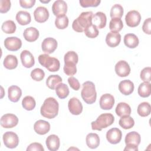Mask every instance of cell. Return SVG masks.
Segmentation results:
<instances>
[{
  "instance_id": "816d5d0a",
  "label": "cell",
  "mask_w": 151,
  "mask_h": 151,
  "mask_svg": "<svg viewBox=\"0 0 151 151\" xmlns=\"http://www.w3.org/2000/svg\"><path fill=\"white\" fill-rule=\"evenodd\" d=\"M35 0H21L19 1L20 6L24 8H31L35 3Z\"/></svg>"
},
{
  "instance_id": "d4e9b609",
  "label": "cell",
  "mask_w": 151,
  "mask_h": 151,
  "mask_svg": "<svg viewBox=\"0 0 151 151\" xmlns=\"http://www.w3.org/2000/svg\"><path fill=\"white\" fill-rule=\"evenodd\" d=\"M25 40L28 42L36 41L39 37V31L35 27H29L26 28L23 33Z\"/></svg>"
},
{
  "instance_id": "f1b7e54d",
  "label": "cell",
  "mask_w": 151,
  "mask_h": 151,
  "mask_svg": "<svg viewBox=\"0 0 151 151\" xmlns=\"http://www.w3.org/2000/svg\"><path fill=\"white\" fill-rule=\"evenodd\" d=\"M115 111L116 114L119 117L130 116L131 114V108L126 103L120 102L117 104Z\"/></svg>"
},
{
  "instance_id": "4316f807",
  "label": "cell",
  "mask_w": 151,
  "mask_h": 151,
  "mask_svg": "<svg viewBox=\"0 0 151 151\" xmlns=\"http://www.w3.org/2000/svg\"><path fill=\"white\" fill-rule=\"evenodd\" d=\"M16 20L21 25H26L31 21V17L29 12L24 11H19L16 14Z\"/></svg>"
},
{
  "instance_id": "7a4b0ae2",
  "label": "cell",
  "mask_w": 151,
  "mask_h": 151,
  "mask_svg": "<svg viewBox=\"0 0 151 151\" xmlns=\"http://www.w3.org/2000/svg\"><path fill=\"white\" fill-rule=\"evenodd\" d=\"M93 15L91 11L82 12L77 18L74 20L72 24L73 29L78 32H83L87 26L92 24Z\"/></svg>"
},
{
  "instance_id": "f6af8a7d",
  "label": "cell",
  "mask_w": 151,
  "mask_h": 151,
  "mask_svg": "<svg viewBox=\"0 0 151 151\" xmlns=\"http://www.w3.org/2000/svg\"><path fill=\"white\" fill-rule=\"evenodd\" d=\"M100 0H80L79 3L83 8L96 7L100 4Z\"/></svg>"
},
{
  "instance_id": "9a60e30c",
  "label": "cell",
  "mask_w": 151,
  "mask_h": 151,
  "mask_svg": "<svg viewBox=\"0 0 151 151\" xmlns=\"http://www.w3.org/2000/svg\"><path fill=\"white\" fill-rule=\"evenodd\" d=\"M114 97L109 93L103 94L100 99V107L103 110H110L114 104Z\"/></svg>"
},
{
  "instance_id": "603a6c76",
  "label": "cell",
  "mask_w": 151,
  "mask_h": 151,
  "mask_svg": "<svg viewBox=\"0 0 151 151\" xmlns=\"http://www.w3.org/2000/svg\"><path fill=\"white\" fill-rule=\"evenodd\" d=\"M45 143L48 150L56 151L59 149L60 145V139L55 134H51L46 139Z\"/></svg>"
},
{
  "instance_id": "8d00e7d4",
  "label": "cell",
  "mask_w": 151,
  "mask_h": 151,
  "mask_svg": "<svg viewBox=\"0 0 151 151\" xmlns=\"http://www.w3.org/2000/svg\"><path fill=\"white\" fill-rule=\"evenodd\" d=\"M22 105L24 109L27 110L31 111L32 110L36 105V102L35 99L30 96H25L22 101Z\"/></svg>"
},
{
  "instance_id": "9c48e42d",
  "label": "cell",
  "mask_w": 151,
  "mask_h": 151,
  "mask_svg": "<svg viewBox=\"0 0 151 151\" xmlns=\"http://www.w3.org/2000/svg\"><path fill=\"white\" fill-rule=\"evenodd\" d=\"M5 47L9 51H16L22 46L21 40L17 37H7L4 41Z\"/></svg>"
},
{
  "instance_id": "5b68a950",
  "label": "cell",
  "mask_w": 151,
  "mask_h": 151,
  "mask_svg": "<svg viewBox=\"0 0 151 151\" xmlns=\"http://www.w3.org/2000/svg\"><path fill=\"white\" fill-rule=\"evenodd\" d=\"M40 64L45 67L51 72H55L59 70L60 63L59 60L55 57H51L47 54H41L38 57Z\"/></svg>"
},
{
  "instance_id": "83f0119b",
  "label": "cell",
  "mask_w": 151,
  "mask_h": 151,
  "mask_svg": "<svg viewBox=\"0 0 151 151\" xmlns=\"http://www.w3.org/2000/svg\"><path fill=\"white\" fill-rule=\"evenodd\" d=\"M86 142L87 146L92 149L97 148L100 145V138L97 134L90 133H88L86 138Z\"/></svg>"
},
{
  "instance_id": "8992f818",
  "label": "cell",
  "mask_w": 151,
  "mask_h": 151,
  "mask_svg": "<svg viewBox=\"0 0 151 151\" xmlns=\"http://www.w3.org/2000/svg\"><path fill=\"white\" fill-rule=\"evenodd\" d=\"M4 144L9 149L15 148L19 143V137L18 135L13 132H6L2 136Z\"/></svg>"
},
{
  "instance_id": "52a82bcc",
  "label": "cell",
  "mask_w": 151,
  "mask_h": 151,
  "mask_svg": "<svg viewBox=\"0 0 151 151\" xmlns=\"http://www.w3.org/2000/svg\"><path fill=\"white\" fill-rule=\"evenodd\" d=\"M18 123V119L14 114L7 113L3 115L0 120V123L2 127L6 129L12 128L16 126Z\"/></svg>"
},
{
  "instance_id": "681fc988",
  "label": "cell",
  "mask_w": 151,
  "mask_h": 151,
  "mask_svg": "<svg viewBox=\"0 0 151 151\" xmlns=\"http://www.w3.org/2000/svg\"><path fill=\"white\" fill-rule=\"evenodd\" d=\"M142 30L145 33L148 35L151 34V18H148L147 19L145 20L142 26Z\"/></svg>"
},
{
  "instance_id": "7c38bea8",
  "label": "cell",
  "mask_w": 151,
  "mask_h": 151,
  "mask_svg": "<svg viewBox=\"0 0 151 151\" xmlns=\"http://www.w3.org/2000/svg\"><path fill=\"white\" fill-rule=\"evenodd\" d=\"M52 11L57 17L65 15L67 11V5L63 0L55 1L52 5Z\"/></svg>"
},
{
  "instance_id": "e575fe53",
  "label": "cell",
  "mask_w": 151,
  "mask_h": 151,
  "mask_svg": "<svg viewBox=\"0 0 151 151\" xmlns=\"http://www.w3.org/2000/svg\"><path fill=\"white\" fill-rule=\"evenodd\" d=\"M151 111V107L148 102H142L137 107V113L141 117L149 116Z\"/></svg>"
},
{
  "instance_id": "60d3db41",
  "label": "cell",
  "mask_w": 151,
  "mask_h": 151,
  "mask_svg": "<svg viewBox=\"0 0 151 151\" xmlns=\"http://www.w3.org/2000/svg\"><path fill=\"white\" fill-rule=\"evenodd\" d=\"M63 70L67 76H72L77 73L76 64L71 62H65Z\"/></svg>"
},
{
  "instance_id": "d6986e66",
  "label": "cell",
  "mask_w": 151,
  "mask_h": 151,
  "mask_svg": "<svg viewBox=\"0 0 151 151\" xmlns=\"http://www.w3.org/2000/svg\"><path fill=\"white\" fill-rule=\"evenodd\" d=\"M34 131L38 134L44 135L47 134L50 130V124L45 120H39L34 125Z\"/></svg>"
},
{
  "instance_id": "3957f363",
  "label": "cell",
  "mask_w": 151,
  "mask_h": 151,
  "mask_svg": "<svg viewBox=\"0 0 151 151\" xmlns=\"http://www.w3.org/2000/svg\"><path fill=\"white\" fill-rule=\"evenodd\" d=\"M81 96L83 100L88 104L94 103L97 98V93L94 84L90 81H87L82 85Z\"/></svg>"
},
{
  "instance_id": "4dcf8cb0",
  "label": "cell",
  "mask_w": 151,
  "mask_h": 151,
  "mask_svg": "<svg viewBox=\"0 0 151 151\" xmlns=\"http://www.w3.org/2000/svg\"><path fill=\"white\" fill-rule=\"evenodd\" d=\"M138 94L143 98L148 97L150 96L151 93V84L149 82H143L142 83L137 90Z\"/></svg>"
},
{
  "instance_id": "ffe728a7",
  "label": "cell",
  "mask_w": 151,
  "mask_h": 151,
  "mask_svg": "<svg viewBox=\"0 0 151 151\" xmlns=\"http://www.w3.org/2000/svg\"><path fill=\"white\" fill-rule=\"evenodd\" d=\"M124 141L126 146H138L141 141V137L137 132L133 131L126 135Z\"/></svg>"
},
{
  "instance_id": "836d02e7",
  "label": "cell",
  "mask_w": 151,
  "mask_h": 151,
  "mask_svg": "<svg viewBox=\"0 0 151 151\" xmlns=\"http://www.w3.org/2000/svg\"><path fill=\"white\" fill-rule=\"evenodd\" d=\"M55 93L60 99H64L68 96L70 91L67 85L61 83L56 87Z\"/></svg>"
},
{
  "instance_id": "ee69618b",
  "label": "cell",
  "mask_w": 151,
  "mask_h": 151,
  "mask_svg": "<svg viewBox=\"0 0 151 151\" xmlns=\"http://www.w3.org/2000/svg\"><path fill=\"white\" fill-rule=\"evenodd\" d=\"M64 63L65 62H71L74 63L75 64H77L78 61V57L77 54L73 51H68L65 55L64 58Z\"/></svg>"
},
{
  "instance_id": "7dc6e473",
  "label": "cell",
  "mask_w": 151,
  "mask_h": 151,
  "mask_svg": "<svg viewBox=\"0 0 151 151\" xmlns=\"http://www.w3.org/2000/svg\"><path fill=\"white\" fill-rule=\"evenodd\" d=\"M11 3L9 0H1L0 1V12L6 13L11 8Z\"/></svg>"
},
{
  "instance_id": "f35d334b",
  "label": "cell",
  "mask_w": 151,
  "mask_h": 151,
  "mask_svg": "<svg viewBox=\"0 0 151 151\" xmlns=\"http://www.w3.org/2000/svg\"><path fill=\"white\" fill-rule=\"evenodd\" d=\"M123 8L120 4L114 5L110 10V17L111 18H121L123 15Z\"/></svg>"
},
{
  "instance_id": "f5cc1de1",
  "label": "cell",
  "mask_w": 151,
  "mask_h": 151,
  "mask_svg": "<svg viewBox=\"0 0 151 151\" xmlns=\"http://www.w3.org/2000/svg\"><path fill=\"white\" fill-rule=\"evenodd\" d=\"M137 151L138 147L137 146H126L125 148L124 149V151Z\"/></svg>"
},
{
  "instance_id": "30bf717a",
  "label": "cell",
  "mask_w": 151,
  "mask_h": 151,
  "mask_svg": "<svg viewBox=\"0 0 151 151\" xmlns=\"http://www.w3.org/2000/svg\"><path fill=\"white\" fill-rule=\"evenodd\" d=\"M114 70L116 74L120 77H126L129 76L130 73V65L127 62L124 60L118 61L115 65Z\"/></svg>"
},
{
  "instance_id": "db71d44e",
  "label": "cell",
  "mask_w": 151,
  "mask_h": 151,
  "mask_svg": "<svg viewBox=\"0 0 151 151\" xmlns=\"http://www.w3.org/2000/svg\"><path fill=\"white\" fill-rule=\"evenodd\" d=\"M50 1H40L41 2H42V3H48Z\"/></svg>"
},
{
  "instance_id": "44dd1931",
  "label": "cell",
  "mask_w": 151,
  "mask_h": 151,
  "mask_svg": "<svg viewBox=\"0 0 151 151\" xmlns=\"http://www.w3.org/2000/svg\"><path fill=\"white\" fill-rule=\"evenodd\" d=\"M134 86L132 81L129 80H124L120 82L119 84V90L120 93L125 96L132 94L134 90Z\"/></svg>"
},
{
  "instance_id": "bcb514c9",
  "label": "cell",
  "mask_w": 151,
  "mask_h": 151,
  "mask_svg": "<svg viewBox=\"0 0 151 151\" xmlns=\"http://www.w3.org/2000/svg\"><path fill=\"white\" fill-rule=\"evenodd\" d=\"M140 78L145 82H150L151 77V68L150 67L144 68L140 72Z\"/></svg>"
},
{
  "instance_id": "7402d4cb",
  "label": "cell",
  "mask_w": 151,
  "mask_h": 151,
  "mask_svg": "<svg viewBox=\"0 0 151 151\" xmlns=\"http://www.w3.org/2000/svg\"><path fill=\"white\" fill-rule=\"evenodd\" d=\"M121 41V35L119 32H109L106 37V42L110 47H116Z\"/></svg>"
},
{
  "instance_id": "d6a6232c",
  "label": "cell",
  "mask_w": 151,
  "mask_h": 151,
  "mask_svg": "<svg viewBox=\"0 0 151 151\" xmlns=\"http://www.w3.org/2000/svg\"><path fill=\"white\" fill-rule=\"evenodd\" d=\"M119 124L124 129H130L134 125V121L131 116H124L120 119Z\"/></svg>"
},
{
  "instance_id": "74e56055",
  "label": "cell",
  "mask_w": 151,
  "mask_h": 151,
  "mask_svg": "<svg viewBox=\"0 0 151 151\" xmlns=\"http://www.w3.org/2000/svg\"><path fill=\"white\" fill-rule=\"evenodd\" d=\"M1 28L6 34H13L15 32L17 27L13 21L7 20L2 24Z\"/></svg>"
},
{
  "instance_id": "ba28073f",
  "label": "cell",
  "mask_w": 151,
  "mask_h": 151,
  "mask_svg": "<svg viewBox=\"0 0 151 151\" xmlns=\"http://www.w3.org/2000/svg\"><path fill=\"white\" fill-rule=\"evenodd\" d=\"M125 21L127 26L130 27H136L140 22L141 15L140 13L136 10L129 11L126 17Z\"/></svg>"
},
{
  "instance_id": "1f68e13d",
  "label": "cell",
  "mask_w": 151,
  "mask_h": 151,
  "mask_svg": "<svg viewBox=\"0 0 151 151\" xmlns=\"http://www.w3.org/2000/svg\"><path fill=\"white\" fill-rule=\"evenodd\" d=\"M61 83H62V78L58 75H50L46 80L47 86L51 90L55 89L56 87Z\"/></svg>"
},
{
  "instance_id": "b9f144b4",
  "label": "cell",
  "mask_w": 151,
  "mask_h": 151,
  "mask_svg": "<svg viewBox=\"0 0 151 151\" xmlns=\"http://www.w3.org/2000/svg\"><path fill=\"white\" fill-rule=\"evenodd\" d=\"M84 32L85 35L90 38H94L99 35V30L97 28L92 24L87 26L85 28Z\"/></svg>"
},
{
  "instance_id": "ab89813d",
  "label": "cell",
  "mask_w": 151,
  "mask_h": 151,
  "mask_svg": "<svg viewBox=\"0 0 151 151\" xmlns=\"http://www.w3.org/2000/svg\"><path fill=\"white\" fill-rule=\"evenodd\" d=\"M68 18L65 15L57 17L55 20V25L59 29H64L68 25Z\"/></svg>"
},
{
  "instance_id": "e0dca14e",
  "label": "cell",
  "mask_w": 151,
  "mask_h": 151,
  "mask_svg": "<svg viewBox=\"0 0 151 151\" xmlns=\"http://www.w3.org/2000/svg\"><path fill=\"white\" fill-rule=\"evenodd\" d=\"M22 64L25 68H31L35 64V59L33 55L28 50H23L20 54Z\"/></svg>"
},
{
  "instance_id": "2e32d148",
  "label": "cell",
  "mask_w": 151,
  "mask_h": 151,
  "mask_svg": "<svg viewBox=\"0 0 151 151\" xmlns=\"http://www.w3.org/2000/svg\"><path fill=\"white\" fill-rule=\"evenodd\" d=\"M35 20L39 23H43L47 21L49 18V12L44 6L37 7L34 12Z\"/></svg>"
},
{
  "instance_id": "f907efd6",
  "label": "cell",
  "mask_w": 151,
  "mask_h": 151,
  "mask_svg": "<svg viewBox=\"0 0 151 151\" xmlns=\"http://www.w3.org/2000/svg\"><path fill=\"white\" fill-rule=\"evenodd\" d=\"M27 151H32V150H35V151H44V149L42 145L40 143L34 142L31 143L27 148Z\"/></svg>"
},
{
  "instance_id": "cb8c5ba5",
  "label": "cell",
  "mask_w": 151,
  "mask_h": 151,
  "mask_svg": "<svg viewBox=\"0 0 151 151\" xmlns=\"http://www.w3.org/2000/svg\"><path fill=\"white\" fill-rule=\"evenodd\" d=\"M8 99L12 102H17L22 96V90L17 86H11L8 90Z\"/></svg>"
},
{
  "instance_id": "5bb4252c",
  "label": "cell",
  "mask_w": 151,
  "mask_h": 151,
  "mask_svg": "<svg viewBox=\"0 0 151 151\" xmlns=\"http://www.w3.org/2000/svg\"><path fill=\"white\" fill-rule=\"evenodd\" d=\"M68 107L70 112L73 115H79L83 111V105L76 97H73L69 100Z\"/></svg>"
},
{
  "instance_id": "277c9868",
  "label": "cell",
  "mask_w": 151,
  "mask_h": 151,
  "mask_svg": "<svg viewBox=\"0 0 151 151\" xmlns=\"http://www.w3.org/2000/svg\"><path fill=\"white\" fill-rule=\"evenodd\" d=\"M114 121V117L111 113H103L100 114L96 121L91 123V129L93 130L101 131L103 129L106 128L111 125Z\"/></svg>"
},
{
  "instance_id": "484cf974",
  "label": "cell",
  "mask_w": 151,
  "mask_h": 151,
  "mask_svg": "<svg viewBox=\"0 0 151 151\" xmlns=\"http://www.w3.org/2000/svg\"><path fill=\"white\" fill-rule=\"evenodd\" d=\"M124 43L129 48H134L139 45L138 37L134 34H127L124 37Z\"/></svg>"
},
{
  "instance_id": "8fae6325",
  "label": "cell",
  "mask_w": 151,
  "mask_h": 151,
  "mask_svg": "<svg viewBox=\"0 0 151 151\" xmlns=\"http://www.w3.org/2000/svg\"><path fill=\"white\" fill-rule=\"evenodd\" d=\"M57 41L55 39L51 37H48L43 40L41 44V48L45 53L50 54L54 52V51L57 49Z\"/></svg>"
},
{
  "instance_id": "7bdbcfd3",
  "label": "cell",
  "mask_w": 151,
  "mask_h": 151,
  "mask_svg": "<svg viewBox=\"0 0 151 151\" xmlns=\"http://www.w3.org/2000/svg\"><path fill=\"white\" fill-rule=\"evenodd\" d=\"M31 77L34 80L37 81H40L44 78L45 73L42 69L36 68L31 71Z\"/></svg>"
},
{
  "instance_id": "ac0fdd59",
  "label": "cell",
  "mask_w": 151,
  "mask_h": 151,
  "mask_svg": "<svg viewBox=\"0 0 151 151\" xmlns=\"http://www.w3.org/2000/svg\"><path fill=\"white\" fill-rule=\"evenodd\" d=\"M107 17L104 13L97 12L93 15L92 18V24L95 25L97 28L102 29L106 25Z\"/></svg>"
},
{
  "instance_id": "d590c367",
  "label": "cell",
  "mask_w": 151,
  "mask_h": 151,
  "mask_svg": "<svg viewBox=\"0 0 151 151\" xmlns=\"http://www.w3.org/2000/svg\"><path fill=\"white\" fill-rule=\"evenodd\" d=\"M123 27V23L120 18H112L110 21L109 28L111 32H119Z\"/></svg>"
},
{
  "instance_id": "f546056e",
  "label": "cell",
  "mask_w": 151,
  "mask_h": 151,
  "mask_svg": "<svg viewBox=\"0 0 151 151\" xmlns=\"http://www.w3.org/2000/svg\"><path fill=\"white\" fill-rule=\"evenodd\" d=\"M18 59L14 55H8L4 60V66L8 70H13L18 66Z\"/></svg>"
},
{
  "instance_id": "c3c4849f",
  "label": "cell",
  "mask_w": 151,
  "mask_h": 151,
  "mask_svg": "<svg viewBox=\"0 0 151 151\" xmlns=\"http://www.w3.org/2000/svg\"><path fill=\"white\" fill-rule=\"evenodd\" d=\"M68 83L71 88L76 91L78 90L80 88V84L78 80L73 76H70L68 78Z\"/></svg>"
},
{
  "instance_id": "6da1fadb",
  "label": "cell",
  "mask_w": 151,
  "mask_h": 151,
  "mask_svg": "<svg viewBox=\"0 0 151 151\" xmlns=\"http://www.w3.org/2000/svg\"><path fill=\"white\" fill-rule=\"evenodd\" d=\"M59 104L54 97L47 98L40 109L41 114L47 119H51L56 117L58 113Z\"/></svg>"
},
{
  "instance_id": "4fadbf2b",
  "label": "cell",
  "mask_w": 151,
  "mask_h": 151,
  "mask_svg": "<svg viewBox=\"0 0 151 151\" xmlns=\"http://www.w3.org/2000/svg\"><path fill=\"white\" fill-rule=\"evenodd\" d=\"M122 131L118 128H111L106 133V139L111 144L119 143L122 140Z\"/></svg>"
}]
</instances>
